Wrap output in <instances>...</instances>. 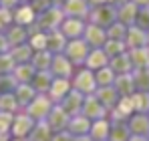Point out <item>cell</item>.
Masks as SVG:
<instances>
[{"label":"cell","instance_id":"obj_19","mask_svg":"<svg viewBox=\"0 0 149 141\" xmlns=\"http://www.w3.org/2000/svg\"><path fill=\"white\" fill-rule=\"evenodd\" d=\"M113 85H115V89L119 91V95H121V97H131V95L137 91V87H135V81H133V73L117 75Z\"/></svg>","mask_w":149,"mask_h":141},{"label":"cell","instance_id":"obj_34","mask_svg":"<svg viewBox=\"0 0 149 141\" xmlns=\"http://www.w3.org/2000/svg\"><path fill=\"white\" fill-rule=\"evenodd\" d=\"M115 77H117L115 70L111 69L109 65L95 73V79H97V85H99V87H109V85H113V83H115Z\"/></svg>","mask_w":149,"mask_h":141},{"label":"cell","instance_id":"obj_24","mask_svg":"<svg viewBox=\"0 0 149 141\" xmlns=\"http://www.w3.org/2000/svg\"><path fill=\"white\" fill-rule=\"evenodd\" d=\"M129 59L133 69H149V45L139 48H129Z\"/></svg>","mask_w":149,"mask_h":141},{"label":"cell","instance_id":"obj_43","mask_svg":"<svg viewBox=\"0 0 149 141\" xmlns=\"http://www.w3.org/2000/svg\"><path fill=\"white\" fill-rule=\"evenodd\" d=\"M16 67V61L12 54H2L0 57V75H8L10 70H14Z\"/></svg>","mask_w":149,"mask_h":141},{"label":"cell","instance_id":"obj_12","mask_svg":"<svg viewBox=\"0 0 149 141\" xmlns=\"http://www.w3.org/2000/svg\"><path fill=\"white\" fill-rule=\"evenodd\" d=\"M85 28L87 24L83 22V18H74V16H65V20L61 24V30L67 38H81L85 34Z\"/></svg>","mask_w":149,"mask_h":141},{"label":"cell","instance_id":"obj_58","mask_svg":"<svg viewBox=\"0 0 149 141\" xmlns=\"http://www.w3.org/2000/svg\"><path fill=\"white\" fill-rule=\"evenodd\" d=\"M105 141H109V139H105Z\"/></svg>","mask_w":149,"mask_h":141},{"label":"cell","instance_id":"obj_37","mask_svg":"<svg viewBox=\"0 0 149 141\" xmlns=\"http://www.w3.org/2000/svg\"><path fill=\"white\" fill-rule=\"evenodd\" d=\"M127 30H129V26H127V24L115 20V22L107 28V36H109V38H113V40H125Z\"/></svg>","mask_w":149,"mask_h":141},{"label":"cell","instance_id":"obj_60","mask_svg":"<svg viewBox=\"0 0 149 141\" xmlns=\"http://www.w3.org/2000/svg\"><path fill=\"white\" fill-rule=\"evenodd\" d=\"M147 137H149V135H147Z\"/></svg>","mask_w":149,"mask_h":141},{"label":"cell","instance_id":"obj_20","mask_svg":"<svg viewBox=\"0 0 149 141\" xmlns=\"http://www.w3.org/2000/svg\"><path fill=\"white\" fill-rule=\"evenodd\" d=\"M129 129L133 135H149V115L147 113H135L129 117Z\"/></svg>","mask_w":149,"mask_h":141},{"label":"cell","instance_id":"obj_22","mask_svg":"<svg viewBox=\"0 0 149 141\" xmlns=\"http://www.w3.org/2000/svg\"><path fill=\"white\" fill-rule=\"evenodd\" d=\"M52 81H54V75L50 70H36L32 81H30V85L36 89V93H49Z\"/></svg>","mask_w":149,"mask_h":141},{"label":"cell","instance_id":"obj_46","mask_svg":"<svg viewBox=\"0 0 149 141\" xmlns=\"http://www.w3.org/2000/svg\"><path fill=\"white\" fill-rule=\"evenodd\" d=\"M73 133L69 131V129H65V131H56V133H52V137L50 141H73Z\"/></svg>","mask_w":149,"mask_h":141},{"label":"cell","instance_id":"obj_44","mask_svg":"<svg viewBox=\"0 0 149 141\" xmlns=\"http://www.w3.org/2000/svg\"><path fill=\"white\" fill-rule=\"evenodd\" d=\"M12 121H14V113L0 111V133H10V129H12Z\"/></svg>","mask_w":149,"mask_h":141},{"label":"cell","instance_id":"obj_27","mask_svg":"<svg viewBox=\"0 0 149 141\" xmlns=\"http://www.w3.org/2000/svg\"><path fill=\"white\" fill-rule=\"evenodd\" d=\"M52 52H50L49 48H45V50H36L34 54H32V59H30V63H32V67L36 70H50V65H52Z\"/></svg>","mask_w":149,"mask_h":141},{"label":"cell","instance_id":"obj_40","mask_svg":"<svg viewBox=\"0 0 149 141\" xmlns=\"http://www.w3.org/2000/svg\"><path fill=\"white\" fill-rule=\"evenodd\" d=\"M16 87H18V81L14 79V75H2L0 77V93H14Z\"/></svg>","mask_w":149,"mask_h":141},{"label":"cell","instance_id":"obj_14","mask_svg":"<svg viewBox=\"0 0 149 141\" xmlns=\"http://www.w3.org/2000/svg\"><path fill=\"white\" fill-rule=\"evenodd\" d=\"M50 73L54 77H63V79H71L73 75V63L69 61V57L65 52H58L52 57V65H50Z\"/></svg>","mask_w":149,"mask_h":141},{"label":"cell","instance_id":"obj_57","mask_svg":"<svg viewBox=\"0 0 149 141\" xmlns=\"http://www.w3.org/2000/svg\"><path fill=\"white\" fill-rule=\"evenodd\" d=\"M147 40H149V30H147Z\"/></svg>","mask_w":149,"mask_h":141},{"label":"cell","instance_id":"obj_25","mask_svg":"<svg viewBox=\"0 0 149 141\" xmlns=\"http://www.w3.org/2000/svg\"><path fill=\"white\" fill-rule=\"evenodd\" d=\"M91 125H93L91 119L85 117L83 113H79V115L71 117V121H69V131H71L73 135H85V133L91 131Z\"/></svg>","mask_w":149,"mask_h":141},{"label":"cell","instance_id":"obj_42","mask_svg":"<svg viewBox=\"0 0 149 141\" xmlns=\"http://www.w3.org/2000/svg\"><path fill=\"white\" fill-rule=\"evenodd\" d=\"M47 45H49V36H47V34H42V32H34V34H32L30 47L34 48V50H45Z\"/></svg>","mask_w":149,"mask_h":141},{"label":"cell","instance_id":"obj_7","mask_svg":"<svg viewBox=\"0 0 149 141\" xmlns=\"http://www.w3.org/2000/svg\"><path fill=\"white\" fill-rule=\"evenodd\" d=\"M107 113H109L107 107L97 99L95 93L85 97V103H83V115H85V117H89L91 121H97V119L107 117Z\"/></svg>","mask_w":149,"mask_h":141},{"label":"cell","instance_id":"obj_31","mask_svg":"<svg viewBox=\"0 0 149 141\" xmlns=\"http://www.w3.org/2000/svg\"><path fill=\"white\" fill-rule=\"evenodd\" d=\"M34 73H36V69L32 67V63H30V65L20 63L18 67H14V79H16L18 83H30L32 77H34Z\"/></svg>","mask_w":149,"mask_h":141},{"label":"cell","instance_id":"obj_16","mask_svg":"<svg viewBox=\"0 0 149 141\" xmlns=\"http://www.w3.org/2000/svg\"><path fill=\"white\" fill-rule=\"evenodd\" d=\"M95 95H97V99H99L101 103L107 107V111H111V109L119 103V99H121V95H119V91L115 89V85H109V87H97Z\"/></svg>","mask_w":149,"mask_h":141},{"label":"cell","instance_id":"obj_38","mask_svg":"<svg viewBox=\"0 0 149 141\" xmlns=\"http://www.w3.org/2000/svg\"><path fill=\"white\" fill-rule=\"evenodd\" d=\"M12 57H14V61L20 65V63H26V61H30L32 59V47L30 45H18V47H14L12 50Z\"/></svg>","mask_w":149,"mask_h":141},{"label":"cell","instance_id":"obj_6","mask_svg":"<svg viewBox=\"0 0 149 141\" xmlns=\"http://www.w3.org/2000/svg\"><path fill=\"white\" fill-rule=\"evenodd\" d=\"M36 121L30 117L26 111L22 113H16L14 115V121H12V129H10V135L12 137H28L30 131L34 129Z\"/></svg>","mask_w":149,"mask_h":141},{"label":"cell","instance_id":"obj_30","mask_svg":"<svg viewBox=\"0 0 149 141\" xmlns=\"http://www.w3.org/2000/svg\"><path fill=\"white\" fill-rule=\"evenodd\" d=\"M50 137H52V129L49 127V123L47 121H36L34 129L28 135V141H50Z\"/></svg>","mask_w":149,"mask_h":141},{"label":"cell","instance_id":"obj_41","mask_svg":"<svg viewBox=\"0 0 149 141\" xmlns=\"http://www.w3.org/2000/svg\"><path fill=\"white\" fill-rule=\"evenodd\" d=\"M24 40H26V30L22 28V26H16V28H12V30L8 32V43L14 45V47L22 45Z\"/></svg>","mask_w":149,"mask_h":141},{"label":"cell","instance_id":"obj_54","mask_svg":"<svg viewBox=\"0 0 149 141\" xmlns=\"http://www.w3.org/2000/svg\"><path fill=\"white\" fill-rule=\"evenodd\" d=\"M10 133H0V141H10Z\"/></svg>","mask_w":149,"mask_h":141},{"label":"cell","instance_id":"obj_8","mask_svg":"<svg viewBox=\"0 0 149 141\" xmlns=\"http://www.w3.org/2000/svg\"><path fill=\"white\" fill-rule=\"evenodd\" d=\"M69 121H71V115H69L61 105H54V107L50 109L49 117H47V123H49V127L52 129V133L69 129Z\"/></svg>","mask_w":149,"mask_h":141},{"label":"cell","instance_id":"obj_13","mask_svg":"<svg viewBox=\"0 0 149 141\" xmlns=\"http://www.w3.org/2000/svg\"><path fill=\"white\" fill-rule=\"evenodd\" d=\"M61 8H63L65 16H74V18H85L91 12L89 0H65V4Z\"/></svg>","mask_w":149,"mask_h":141},{"label":"cell","instance_id":"obj_48","mask_svg":"<svg viewBox=\"0 0 149 141\" xmlns=\"http://www.w3.org/2000/svg\"><path fill=\"white\" fill-rule=\"evenodd\" d=\"M73 141H95V139H93L89 133H85V135H74Z\"/></svg>","mask_w":149,"mask_h":141},{"label":"cell","instance_id":"obj_49","mask_svg":"<svg viewBox=\"0 0 149 141\" xmlns=\"http://www.w3.org/2000/svg\"><path fill=\"white\" fill-rule=\"evenodd\" d=\"M8 45H10V43H8V36H2V34H0V52H2V50H6Z\"/></svg>","mask_w":149,"mask_h":141},{"label":"cell","instance_id":"obj_3","mask_svg":"<svg viewBox=\"0 0 149 141\" xmlns=\"http://www.w3.org/2000/svg\"><path fill=\"white\" fill-rule=\"evenodd\" d=\"M65 20V12H63V8L61 6H50L47 10H42L40 12V16H38V28L40 30H54V28H61V24Z\"/></svg>","mask_w":149,"mask_h":141},{"label":"cell","instance_id":"obj_39","mask_svg":"<svg viewBox=\"0 0 149 141\" xmlns=\"http://www.w3.org/2000/svg\"><path fill=\"white\" fill-rule=\"evenodd\" d=\"M14 18H16L18 24H30L34 20V8H32V6H22V8H18Z\"/></svg>","mask_w":149,"mask_h":141},{"label":"cell","instance_id":"obj_33","mask_svg":"<svg viewBox=\"0 0 149 141\" xmlns=\"http://www.w3.org/2000/svg\"><path fill=\"white\" fill-rule=\"evenodd\" d=\"M131 97H133L135 113H149V91H135Z\"/></svg>","mask_w":149,"mask_h":141},{"label":"cell","instance_id":"obj_29","mask_svg":"<svg viewBox=\"0 0 149 141\" xmlns=\"http://www.w3.org/2000/svg\"><path fill=\"white\" fill-rule=\"evenodd\" d=\"M131 129L127 121H119L111 125V133H109V141H129L131 139Z\"/></svg>","mask_w":149,"mask_h":141},{"label":"cell","instance_id":"obj_17","mask_svg":"<svg viewBox=\"0 0 149 141\" xmlns=\"http://www.w3.org/2000/svg\"><path fill=\"white\" fill-rule=\"evenodd\" d=\"M109 61H111V57L105 52V48H91L85 65H87V69H91V70H99L103 67H107Z\"/></svg>","mask_w":149,"mask_h":141},{"label":"cell","instance_id":"obj_9","mask_svg":"<svg viewBox=\"0 0 149 141\" xmlns=\"http://www.w3.org/2000/svg\"><path fill=\"white\" fill-rule=\"evenodd\" d=\"M85 97L87 95H83L81 91H77V89H71L69 91V95L58 103L71 117H74V115H79V113H83V103H85Z\"/></svg>","mask_w":149,"mask_h":141},{"label":"cell","instance_id":"obj_23","mask_svg":"<svg viewBox=\"0 0 149 141\" xmlns=\"http://www.w3.org/2000/svg\"><path fill=\"white\" fill-rule=\"evenodd\" d=\"M47 36H49V45H47V48H49L52 54L65 52V48H67V36L63 34L61 28H54V30L47 32Z\"/></svg>","mask_w":149,"mask_h":141},{"label":"cell","instance_id":"obj_18","mask_svg":"<svg viewBox=\"0 0 149 141\" xmlns=\"http://www.w3.org/2000/svg\"><path fill=\"white\" fill-rule=\"evenodd\" d=\"M137 12H139V6L133 0H129V2H125L123 6L117 8V20L127 24V26H131V24H135V20H137Z\"/></svg>","mask_w":149,"mask_h":141},{"label":"cell","instance_id":"obj_15","mask_svg":"<svg viewBox=\"0 0 149 141\" xmlns=\"http://www.w3.org/2000/svg\"><path fill=\"white\" fill-rule=\"evenodd\" d=\"M125 43H127V48H139V47H147V30L139 28L137 24L129 26L127 30V36H125Z\"/></svg>","mask_w":149,"mask_h":141},{"label":"cell","instance_id":"obj_50","mask_svg":"<svg viewBox=\"0 0 149 141\" xmlns=\"http://www.w3.org/2000/svg\"><path fill=\"white\" fill-rule=\"evenodd\" d=\"M125 2H129V0H107V4H111V6H115V8L123 6Z\"/></svg>","mask_w":149,"mask_h":141},{"label":"cell","instance_id":"obj_52","mask_svg":"<svg viewBox=\"0 0 149 141\" xmlns=\"http://www.w3.org/2000/svg\"><path fill=\"white\" fill-rule=\"evenodd\" d=\"M139 8H143V6H149V0H133Z\"/></svg>","mask_w":149,"mask_h":141},{"label":"cell","instance_id":"obj_32","mask_svg":"<svg viewBox=\"0 0 149 141\" xmlns=\"http://www.w3.org/2000/svg\"><path fill=\"white\" fill-rule=\"evenodd\" d=\"M20 109L18 105V99L14 93H0V111H6V113H16Z\"/></svg>","mask_w":149,"mask_h":141},{"label":"cell","instance_id":"obj_35","mask_svg":"<svg viewBox=\"0 0 149 141\" xmlns=\"http://www.w3.org/2000/svg\"><path fill=\"white\" fill-rule=\"evenodd\" d=\"M103 48H105V52L113 59V57H117V54L127 52V43H125V40H113V38H107V43L103 45Z\"/></svg>","mask_w":149,"mask_h":141},{"label":"cell","instance_id":"obj_11","mask_svg":"<svg viewBox=\"0 0 149 141\" xmlns=\"http://www.w3.org/2000/svg\"><path fill=\"white\" fill-rule=\"evenodd\" d=\"M73 89V83L69 81V79H63V77H54V81H52V85H50L49 89V97L50 101L54 103V105H58L67 95H69V91Z\"/></svg>","mask_w":149,"mask_h":141},{"label":"cell","instance_id":"obj_45","mask_svg":"<svg viewBox=\"0 0 149 141\" xmlns=\"http://www.w3.org/2000/svg\"><path fill=\"white\" fill-rule=\"evenodd\" d=\"M135 24H137L139 28H143V30H149V6H143V8H139Z\"/></svg>","mask_w":149,"mask_h":141},{"label":"cell","instance_id":"obj_51","mask_svg":"<svg viewBox=\"0 0 149 141\" xmlns=\"http://www.w3.org/2000/svg\"><path fill=\"white\" fill-rule=\"evenodd\" d=\"M129 141H149V137L147 135H131Z\"/></svg>","mask_w":149,"mask_h":141},{"label":"cell","instance_id":"obj_56","mask_svg":"<svg viewBox=\"0 0 149 141\" xmlns=\"http://www.w3.org/2000/svg\"><path fill=\"white\" fill-rule=\"evenodd\" d=\"M10 141H28V137H12Z\"/></svg>","mask_w":149,"mask_h":141},{"label":"cell","instance_id":"obj_36","mask_svg":"<svg viewBox=\"0 0 149 141\" xmlns=\"http://www.w3.org/2000/svg\"><path fill=\"white\" fill-rule=\"evenodd\" d=\"M133 81L137 91H149V69H133Z\"/></svg>","mask_w":149,"mask_h":141},{"label":"cell","instance_id":"obj_59","mask_svg":"<svg viewBox=\"0 0 149 141\" xmlns=\"http://www.w3.org/2000/svg\"><path fill=\"white\" fill-rule=\"evenodd\" d=\"M147 115H149V113H147Z\"/></svg>","mask_w":149,"mask_h":141},{"label":"cell","instance_id":"obj_26","mask_svg":"<svg viewBox=\"0 0 149 141\" xmlns=\"http://www.w3.org/2000/svg\"><path fill=\"white\" fill-rule=\"evenodd\" d=\"M109 67L115 70V75H125V73H133V65H131V59H129V52L123 54H117L109 61Z\"/></svg>","mask_w":149,"mask_h":141},{"label":"cell","instance_id":"obj_55","mask_svg":"<svg viewBox=\"0 0 149 141\" xmlns=\"http://www.w3.org/2000/svg\"><path fill=\"white\" fill-rule=\"evenodd\" d=\"M0 2H4V6L8 8V6H12V4H16V0H0Z\"/></svg>","mask_w":149,"mask_h":141},{"label":"cell","instance_id":"obj_53","mask_svg":"<svg viewBox=\"0 0 149 141\" xmlns=\"http://www.w3.org/2000/svg\"><path fill=\"white\" fill-rule=\"evenodd\" d=\"M107 0H89V4L91 6H99V4H105Z\"/></svg>","mask_w":149,"mask_h":141},{"label":"cell","instance_id":"obj_2","mask_svg":"<svg viewBox=\"0 0 149 141\" xmlns=\"http://www.w3.org/2000/svg\"><path fill=\"white\" fill-rule=\"evenodd\" d=\"M89 18L93 24H99L103 28H109L111 24L117 20V8L111 6V4H99V6H93L91 12H89Z\"/></svg>","mask_w":149,"mask_h":141},{"label":"cell","instance_id":"obj_28","mask_svg":"<svg viewBox=\"0 0 149 141\" xmlns=\"http://www.w3.org/2000/svg\"><path fill=\"white\" fill-rule=\"evenodd\" d=\"M14 95H16V99H18V105H20V107H26L38 93H36V89H34L30 83H18V87L14 89Z\"/></svg>","mask_w":149,"mask_h":141},{"label":"cell","instance_id":"obj_10","mask_svg":"<svg viewBox=\"0 0 149 141\" xmlns=\"http://www.w3.org/2000/svg\"><path fill=\"white\" fill-rule=\"evenodd\" d=\"M83 38L89 43V47L91 48H103V45L107 43V28H103L99 24H87V28H85V34H83Z\"/></svg>","mask_w":149,"mask_h":141},{"label":"cell","instance_id":"obj_47","mask_svg":"<svg viewBox=\"0 0 149 141\" xmlns=\"http://www.w3.org/2000/svg\"><path fill=\"white\" fill-rule=\"evenodd\" d=\"M0 20H2V22H10V12H8V8H2V10H0Z\"/></svg>","mask_w":149,"mask_h":141},{"label":"cell","instance_id":"obj_5","mask_svg":"<svg viewBox=\"0 0 149 141\" xmlns=\"http://www.w3.org/2000/svg\"><path fill=\"white\" fill-rule=\"evenodd\" d=\"M97 79H95V73L91 69H83L81 73H77V77H74L73 81V89L77 91H81L83 95H93L97 91Z\"/></svg>","mask_w":149,"mask_h":141},{"label":"cell","instance_id":"obj_1","mask_svg":"<svg viewBox=\"0 0 149 141\" xmlns=\"http://www.w3.org/2000/svg\"><path fill=\"white\" fill-rule=\"evenodd\" d=\"M54 107V103L50 101V97L47 93H38L28 105L24 107V111L34 119V121H47L50 109Z\"/></svg>","mask_w":149,"mask_h":141},{"label":"cell","instance_id":"obj_4","mask_svg":"<svg viewBox=\"0 0 149 141\" xmlns=\"http://www.w3.org/2000/svg\"><path fill=\"white\" fill-rule=\"evenodd\" d=\"M89 52H91V47L85 38H73L67 43V48H65V54L69 57V61L73 65H83L87 61Z\"/></svg>","mask_w":149,"mask_h":141},{"label":"cell","instance_id":"obj_21","mask_svg":"<svg viewBox=\"0 0 149 141\" xmlns=\"http://www.w3.org/2000/svg\"><path fill=\"white\" fill-rule=\"evenodd\" d=\"M111 119L103 117V119H97V121H93V125H91V131H89V135L93 137L95 141H105L109 139V133H111Z\"/></svg>","mask_w":149,"mask_h":141}]
</instances>
